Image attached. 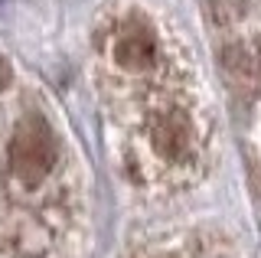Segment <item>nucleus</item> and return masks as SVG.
I'll use <instances>...</instances> for the list:
<instances>
[{"instance_id":"nucleus-5","label":"nucleus","mask_w":261,"mask_h":258,"mask_svg":"<svg viewBox=\"0 0 261 258\" xmlns=\"http://www.w3.org/2000/svg\"><path fill=\"white\" fill-rule=\"evenodd\" d=\"M0 4H4V0H0Z\"/></svg>"},{"instance_id":"nucleus-4","label":"nucleus","mask_w":261,"mask_h":258,"mask_svg":"<svg viewBox=\"0 0 261 258\" xmlns=\"http://www.w3.org/2000/svg\"><path fill=\"white\" fill-rule=\"evenodd\" d=\"M7 82H10V66H7V59L0 56V88H4Z\"/></svg>"},{"instance_id":"nucleus-2","label":"nucleus","mask_w":261,"mask_h":258,"mask_svg":"<svg viewBox=\"0 0 261 258\" xmlns=\"http://www.w3.org/2000/svg\"><path fill=\"white\" fill-rule=\"evenodd\" d=\"M150 144L157 150V157L170 160V164H186L196 150V131L186 111H167L157 118L150 131Z\"/></svg>"},{"instance_id":"nucleus-3","label":"nucleus","mask_w":261,"mask_h":258,"mask_svg":"<svg viewBox=\"0 0 261 258\" xmlns=\"http://www.w3.org/2000/svg\"><path fill=\"white\" fill-rule=\"evenodd\" d=\"M157 33H153L147 23H127V27L118 30L114 36V62L121 69L130 72H144L157 62Z\"/></svg>"},{"instance_id":"nucleus-1","label":"nucleus","mask_w":261,"mask_h":258,"mask_svg":"<svg viewBox=\"0 0 261 258\" xmlns=\"http://www.w3.org/2000/svg\"><path fill=\"white\" fill-rule=\"evenodd\" d=\"M7 160H10V173L20 183H27V187H36L56 167L59 144H56V134H53V127H49V121L43 115H27L16 124Z\"/></svg>"}]
</instances>
